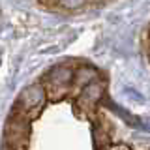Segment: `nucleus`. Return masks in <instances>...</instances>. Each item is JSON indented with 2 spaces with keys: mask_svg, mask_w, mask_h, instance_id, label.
Instances as JSON below:
<instances>
[{
  "mask_svg": "<svg viewBox=\"0 0 150 150\" xmlns=\"http://www.w3.org/2000/svg\"><path fill=\"white\" fill-rule=\"evenodd\" d=\"M101 150H129V148H126V146H105Z\"/></svg>",
  "mask_w": 150,
  "mask_h": 150,
  "instance_id": "nucleus-1",
  "label": "nucleus"
}]
</instances>
